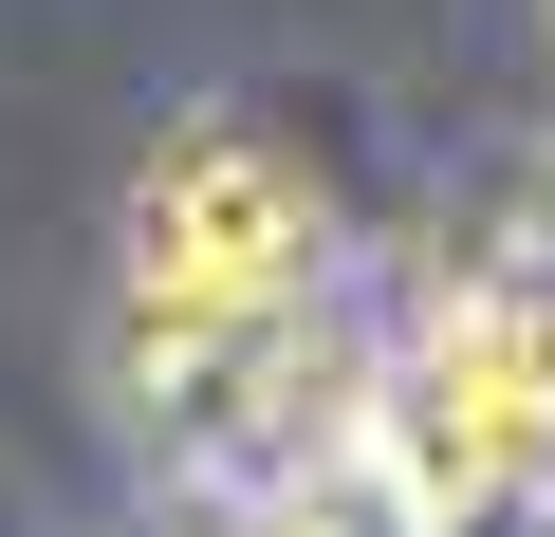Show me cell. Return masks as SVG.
Here are the masks:
<instances>
[{"instance_id": "cell-1", "label": "cell", "mask_w": 555, "mask_h": 537, "mask_svg": "<svg viewBox=\"0 0 555 537\" xmlns=\"http://www.w3.org/2000/svg\"><path fill=\"white\" fill-rule=\"evenodd\" d=\"M315 241H334V186L278 149L259 112H204L130 167V334L185 353L222 316H278V297H315Z\"/></svg>"}, {"instance_id": "cell-2", "label": "cell", "mask_w": 555, "mask_h": 537, "mask_svg": "<svg viewBox=\"0 0 555 537\" xmlns=\"http://www.w3.org/2000/svg\"><path fill=\"white\" fill-rule=\"evenodd\" d=\"M408 500H500L555 463V279H481L463 316H426V353L371 389Z\"/></svg>"}]
</instances>
